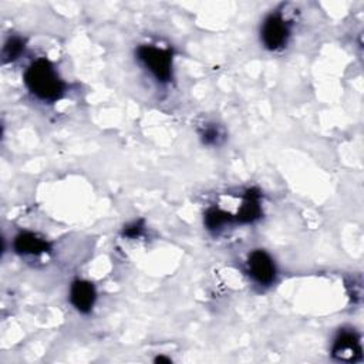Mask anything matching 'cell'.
<instances>
[{
  "instance_id": "3957f363",
  "label": "cell",
  "mask_w": 364,
  "mask_h": 364,
  "mask_svg": "<svg viewBox=\"0 0 364 364\" xmlns=\"http://www.w3.org/2000/svg\"><path fill=\"white\" fill-rule=\"evenodd\" d=\"M290 37V24L280 13L269 14L260 27L262 44L270 50H279L287 44Z\"/></svg>"
},
{
  "instance_id": "5b68a950",
  "label": "cell",
  "mask_w": 364,
  "mask_h": 364,
  "mask_svg": "<svg viewBox=\"0 0 364 364\" xmlns=\"http://www.w3.org/2000/svg\"><path fill=\"white\" fill-rule=\"evenodd\" d=\"M97 299L95 287L88 280H74L70 287V301L80 313H90Z\"/></svg>"
},
{
  "instance_id": "7a4b0ae2",
  "label": "cell",
  "mask_w": 364,
  "mask_h": 364,
  "mask_svg": "<svg viewBox=\"0 0 364 364\" xmlns=\"http://www.w3.org/2000/svg\"><path fill=\"white\" fill-rule=\"evenodd\" d=\"M136 58L159 82H168L172 78V53L152 44H144L136 48Z\"/></svg>"
},
{
  "instance_id": "ba28073f",
  "label": "cell",
  "mask_w": 364,
  "mask_h": 364,
  "mask_svg": "<svg viewBox=\"0 0 364 364\" xmlns=\"http://www.w3.org/2000/svg\"><path fill=\"white\" fill-rule=\"evenodd\" d=\"M262 216V205H260V195L255 189H249L240 208L237 212L236 219L240 223H253Z\"/></svg>"
},
{
  "instance_id": "8fae6325",
  "label": "cell",
  "mask_w": 364,
  "mask_h": 364,
  "mask_svg": "<svg viewBox=\"0 0 364 364\" xmlns=\"http://www.w3.org/2000/svg\"><path fill=\"white\" fill-rule=\"evenodd\" d=\"M200 138L206 145H218L223 136L216 124H208L203 127L200 132Z\"/></svg>"
},
{
  "instance_id": "7c38bea8",
  "label": "cell",
  "mask_w": 364,
  "mask_h": 364,
  "mask_svg": "<svg viewBox=\"0 0 364 364\" xmlns=\"http://www.w3.org/2000/svg\"><path fill=\"white\" fill-rule=\"evenodd\" d=\"M141 225L139 223H134V225H131V226H128L125 230H124V233L128 236V237H135V236H138L139 235V232H141Z\"/></svg>"
},
{
  "instance_id": "52a82bcc",
  "label": "cell",
  "mask_w": 364,
  "mask_h": 364,
  "mask_svg": "<svg viewBox=\"0 0 364 364\" xmlns=\"http://www.w3.org/2000/svg\"><path fill=\"white\" fill-rule=\"evenodd\" d=\"M13 246L18 255H30V256L46 253L50 249L48 242L33 232H20L14 237Z\"/></svg>"
},
{
  "instance_id": "4fadbf2b",
  "label": "cell",
  "mask_w": 364,
  "mask_h": 364,
  "mask_svg": "<svg viewBox=\"0 0 364 364\" xmlns=\"http://www.w3.org/2000/svg\"><path fill=\"white\" fill-rule=\"evenodd\" d=\"M155 361H156V363H171V360H169V358L162 357V355H161V357H156V358H155Z\"/></svg>"
},
{
  "instance_id": "8992f818",
  "label": "cell",
  "mask_w": 364,
  "mask_h": 364,
  "mask_svg": "<svg viewBox=\"0 0 364 364\" xmlns=\"http://www.w3.org/2000/svg\"><path fill=\"white\" fill-rule=\"evenodd\" d=\"M333 355L341 361H354L361 354L360 338L354 331L343 330L333 343Z\"/></svg>"
},
{
  "instance_id": "277c9868",
  "label": "cell",
  "mask_w": 364,
  "mask_h": 364,
  "mask_svg": "<svg viewBox=\"0 0 364 364\" xmlns=\"http://www.w3.org/2000/svg\"><path fill=\"white\" fill-rule=\"evenodd\" d=\"M246 270L250 279L260 286H270L277 274L272 256L262 249H256L247 256Z\"/></svg>"
},
{
  "instance_id": "9c48e42d",
  "label": "cell",
  "mask_w": 364,
  "mask_h": 364,
  "mask_svg": "<svg viewBox=\"0 0 364 364\" xmlns=\"http://www.w3.org/2000/svg\"><path fill=\"white\" fill-rule=\"evenodd\" d=\"M232 215L218 209V208H210L206 213H205V225L209 230L218 232L225 225H228L232 220Z\"/></svg>"
},
{
  "instance_id": "6da1fadb",
  "label": "cell",
  "mask_w": 364,
  "mask_h": 364,
  "mask_svg": "<svg viewBox=\"0 0 364 364\" xmlns=\"http://www.w3.org/2000/svg\"><path fill=\"white\" fill-rule=\"evenodd\" d=\"M27 90L41 101H55L64 92V82L54 65L46 58L34 60L24 71Z\"/></svg>"
},
{
  "instance_id": "30bf717a",
  "label": "cell",
  "mask_w": 364,
  "mask_h": 364,
  "mask_svg": "<svg viewBox=\"0 0 364 364\" xmlns=\"http://www.w3.org/2000/svg\"><path fill=\"white\" fill-rule=\"evenodd\" d=\"M24 51V40L18 36H10L3 46V60L13 61Z\"/></svg>"
}]
</instances>
